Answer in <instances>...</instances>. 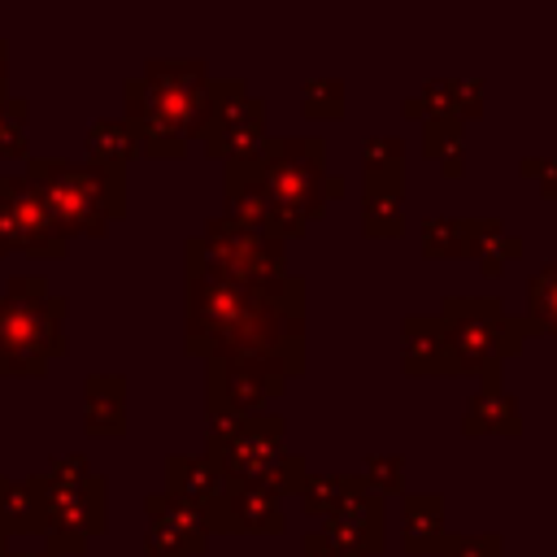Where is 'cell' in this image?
Masks as SVG:
<instances>
[{"instance_id":"cell-3","label":"cell","mask_w":557,"mask_h":557,"mask_svg":"<svg viewBox=\"0 0 557 557\" xmlns=\"http://www.w3.org/2000/svg\"><path fill=\"white\" fill-rule=\"evenodd\" d=\"M448 361L453 370H483L505 352H518V331L496 313V300H448Z\"/></svg>"},{"instance_id":"cell-4","label":"cell","mask_w":557,"mask_h":557,"mask_svg":"<svg viewBox=\"0 0 557 557\" xmlns=\"http://www.w3.org/2000/svg\"><path fill=\"white\" fill-rule=\"evenodd\" d=\"M466 431H518V422H513V400L500 392V387H483L474 400H470V409H466Z\"/></svg>"},{"instance_id":"cell-1","label":"cell","mask_w":557,"mask_h":557,"mask_svg":"<svg viewBox=\"0 0 557 557\" xmlns=\"http://www.w3.org/2000/svg\"><path fill=\"white\" fill-rule=\"evenodd\" d=\"M30 178L61 235L70 231L96 235L104 218L117 213V196L104 191V170H83L70 161H30Z\"/></svg>"},{"instance_id":"cell-6","label":"cell","mask_w":557,"mask_h":557,"mask_svg":"<svg viewBox=\"0 0 557 557\" xmlns=\"http://www.w3.org/2000/svg\"><path fill=\"white\" fill-rule=\"evenodd\" d=\"M531 322L557 335V261L531 278Z\"/></svg>"},{"instance_id":"cell-5","label":"cell","mask_w":557,"mask_h":557,"mask_svg":"<svg viewBox=\"0 0 557 557\" xmlns=\"http://www.w3.org/2000/svg\"><path fill=\"white\" fill-rule=\"evenodd\" d=\"M87 418L96 435H113L122 426V387L117 379H96L91 396H87Z\"/></svg>"},{"instance_id":"cell-2","label":"cell","mask_w":557,"mask_h":557,"mask_svg":"<svg viewBox=\"0 0 557 557\" xmlns=\"http://www.w3.org/2000/svg\"><path fill=\"white\" fill-rule=\"evenodd\" d=\"M61 352L57 313L48 305L44 283H13L0 296V370L35 374L44 370V357Z\"/></svg>"}]
</instances>
